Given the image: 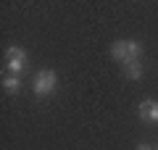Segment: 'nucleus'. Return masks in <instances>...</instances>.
<instances>
[{
	"instance_id": "nucleus-7",
	"label": "nucleus",
	"mask_w": 158,
	"mask_h": 150,
	"mask_svg": "<svg viewBox=\"0 0 158 150\" xmlns=\"http://www.w3.org/2000/svg\"><path fill=\"white\" fill-rule=\"evenodd\" d=\"M142 56V45L137 40H129V61H140Z\"/></svg>"
},
{
	"instance_id": "nucleus-4",
	"label": "nucleus",
	"mask_w": 158,
	"mask_h": 150,
	"mask_svg": "<svg viewBox=\"0 0 158 150\" xmlns=\"http://www.w3.org/2000/svg\"><path fill=\"white\" fill-rule=\"evenodd\" d=\"M140 119L150 121V124H158V103L156 100H142L140 103Z\"/></svg>"
},
{
	"instance_id": "nucleus-3",
	"label": "nucleus",
	"mask_w": 158,
	"mask_h": 150,
	"mask_svg": "<svg viewBox=\"0 0 158 150\" xmlns=\"http://www.w3.org/2000/svg\"><path fill=\"white\" fill-rule=\"evenodd\" d=\"M111 58L113 61H118V63H132L129 61V40H116V42L111 45Z\"/></svg>"
},
{
	"instance_id": "nucleus-5",
	"label": "nucleus",
	"mask_w": 158,
	"mask_h": 150,
	"mask_svg": "<svg viewBox=\"0 0 158 150\" xmlns=\"http://www.w3.org/2000/svg\"><path fill=\"white\" fill-rule=\"evenodd\" d=\"M19 87H21V79H19V77H13V74L3 77V90H6V92L16 95V92H19Z\"/></svg>"
},
{
	"instance_id": "nucleus-8",
	"label": "nucleus",
	"mask_w": 158,
	"mask_h": 150,
	"mask_svg": "<svg viewBox=\"0 0 158 150\" xmlns=\"http://www.w3.org/2000/svg\"><path fill=\"white\" fill-rule=\"evenodd\" d=\"M135 150H153V148H150V145H148V142H140V145H137Z\"/></svg>"
},
{
	"instance_id": "nucleus-1",
	"label": "nucleus",
	"mask_w": 158,
	"mask_h": 150,
	"mask_svg": "<svg viewBox=\"0 0 158 150\" xmlns=\"http://www.w3.org/2000/svg\"><path fill=\"white\" fill-rule=\"evenodd\" d=\"M56 84H58V77H56V71H50V69L37 71V77L32 79V90H34L37 98H48V95L56 90Z\"/></svg>"
},
{
	"instance_id": "nucleus-9",
	"label": "nucleus",
	"mask_w": 158,
	"mask_h": 150,
	"mask_svg": "<svg viewBox=\"0 0 158 150\" xmlns=\"http://www.w3.org/2000/svg\"><path fill=\"white\" fill-rule=\"evenodd\" d=\"M156 150H158V148H156Z\"/></svg>"
},
{
	"instance_id": "nucleus-2",
	"label": "nucleus",
	"mask_w": 158,
	"mask_h": 150,
	"mask_svg": "<svg viewBox=\"0 0 158 150\" xmlns=\"http://www.w3.org/2000/svg\"><path fill=\"white\" fill-rule=\"evenodd\" d=\"M6 66H8V71H11L13 77H19V74L29 66L27 53H24L21 48H16V45H11V48L6 50Z\"/></svg>"
},
{
	"instance_id": "nucleus-6",
	"label": "nucleus",
	"mask_w": 158,
	"mask_h": 150,
	"mask_svg": "<svg viewBox=\"0 0 158 150\" xmlns=\"http://www.w3.org/2000/svg\"><path fill=\"white\" fill-rule=\"evenodd\" d=\"M124 74H127V79H140V77H142V66H140V61L127 63V66H124Z\"/></svg>"
}]
</instances>
